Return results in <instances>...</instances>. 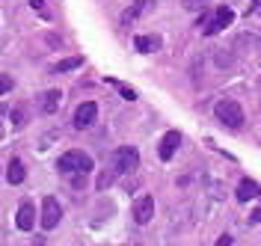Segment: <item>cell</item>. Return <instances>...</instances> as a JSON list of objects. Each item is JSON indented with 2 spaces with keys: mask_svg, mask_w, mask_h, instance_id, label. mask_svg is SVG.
Listing matches in <instances>:
<instances>
[{
  "mask_svg": "<svg viewBox=\"0 0 261 246\" xmlns=\"http://www.w3.org/2000/svg\"><path fill=\"white\" fill-rule=\"evenodd\" d=\"M57 166H60V172H63V175L92 172V157H89L86 151H65V154H60Z\"/></svg>",
  "mask_w": 261,
  "mask_h": 246,
  "instance_id": "obj_1",
  "label": "cell"
},
{
  "mask_svg": "<svg viewBox=\"0 0 261 246\" xmlns=\"http://www.w3.org/2000/svg\"><path fill=\"white\" fill-rule=\"evenodd\" d=\"M214 116L220 119V125H226V128H241L244 125V107L238 104V101H217V107H214Z\"/></svg>",
  "mask_w": 261,
  "mask_h": 246,
  "instance_id": "obj_2",
  "label": "cell"
},
{
  "mask_svg": "<svg viewBox=\"0 0 261 246\" xmlns=\"http://www.w3.org/2000/svg\"><path fill=\"white\" fill-rule=\"evenodd\" d=\"M140 163V151L134 146H122L113 151V157H110V166H113L116 175H122V172H130L134 166Z\"/></svg>",
  "mask_w": 261,
  "mask_h": 246,
  "instance_id": "obj_3",
  "label": "cell"
},
{
  "mask_svg": "<svg viewBox=\"0 0 261 246\" xmlns=\"http://www.w3.org/2000/svg\"><path fill=\"white\" fill-rule=\"evenodd\" d=\"M231 21H234V12L228 6H217V12H211L208 24H202L199 30H202V36H214V33H220V30H226Z\"/></svg>",
  "mask_w": 261,
  "mask_h": 246,
  "instance_id": "obj_4",
  "label": "cell"
},
{
  "mask_svg": "<svg viewBox=\"0 0 261 246\" xmlns=\"http://www.w3.org/2000/svg\"><path fill=\"white\" fill-rule=\"evenodd\" d=\"M60 216H63V208H60V202L54 196H45L42 199V216H39V223H42V229L50 231L60 226Z\"/></svg>",
  "mask_w": 261,
  "mask_h": 246,
  "instance_id": "obj_5",
  "label": "cell"
},
{
  "mask_svg": "<svg viewBox=\"0 0 261 246\" xmlns=\"http://www.w3.org/2000/svg\"><path fill=\"white\" fill-rule=\"evenodd\" d=\"M98 119V104L95 101H83L81 107L74 110V128L77 131H86V128H92Z\"/></svg>",
  "mask_w": 261,
  "mask_h": 246,
  "instance_id": "obj_6",
  "label": "cell"
},
{
  "mask_svg": "<svg viewBox=\"0 0 261 246\" xmlns=\"http://www.w3.org/2000/svg\"><path fill=\"white\" fill-rule=\"evenodd\" d=\"M130 213H134V223H137V226L151 223V216H154V199H151V196H140L137 202H134Z\"/></svg>",
  "mask_w": 261,
  "mask_h": 246,
  "instance_id": "obj_7",
  "label": "cell"
},
{
  "mask_svg": "<svg viewBox=\"0 0 261 246\" xmlns=\"http://www.w3.org/2000/svg\"><path fill=\"white\" fill-rule=\"evenodd\" d=\"M15 226L21 231H30L36 226V208H33V202H21V208L15 213Z\"/></svg>",
  "mask_w": 261,
  "mask_h": 246,
  "instance_id": "obj_8",
  "label": "cell"
},
{
  "mask_svg": "<svg viewBox=\"0 0 261 246\" xmlns=\"http://www.w3.org/2000/svg\"><path fill=\"white\" fill-rule=\"evenodd\" d=\"M181 143V133L178 131H169V133H163V140H161V148H158V154H161V160H172V154H175V148H178Z\"/></svg>",
  "mask_w": 261,
  "mask_h": 246,
  "instance_id": "obj_9",
  "label": "cell"
},
{
  "mask_svg": "<svg viewBox=\"0 0 261 246\" xmlns=\"http://www.w3.org/2000/svg\"><path fill=\"white\" fill-rule=\"evenodd\" d=\"M148 9H151V0H134L128 9L122 12V24H125V27H128V24H134V21L143 15V12H148Z\"/></svg>",
  "mask_w": 261,
  "mask_h": 246,
  "instance_id": "obj_10",
  "label": "cell"
},
{
  "mask_svg": "<svg viewBox=\"0 0 261 246\" xmlns=\"http://www.w3.org/2000/svg\"><path fill=\"white\" fill-rule=\"evenodd\" d=\"M60 101H63V92H60V89H48V92L42 95V104H39V110H42L45 116L57 113V110H60Z\"/></svg>",
  "mask_w": 261,
  "mask_h": 246,
  "instance_id": "obj_11",
  "label": "cell"
},
{
  "mask_svg": "<svg viewBox=\"0 0 261 246\" xmlns=\"http://www.w3.org/2000/svg\"><path fill=\"white\" fill-rule=\"evenodd\" d=\"M134 48L140 50V53H154V50L161 48V36H137Z\"/></svg>",
  "mask_w": 261,
  "mask_h": 246,
  "instance_id": "obj_12",
  "label": "cell"
},
{
  "mask_svg": "<svg viewBox=\"0 0 261 246\" xmlns=\"http://www.w3.org/2000/svg\"><path fill=\"white\" fill-rule=\"evenodd\" d=\"M24 178H27V169H24V163H21L18 157H12V160H9V166H6V181H9V184H21Z\"/></svg>",
  "mask_w": 261,
  "mask_h": 246,
  "instance_id": "obj_13",
  "label": "cell"
},
{
  "mask_svg": "<svg viewBox=\"0 0 261 246\" xmlns=\"http://www.w3.org/2000/svg\"><path fill=\"white\" fill-rule=\"evenodd\" d=\"M255 196H261V187L255 184V181L244 178L241 184H238V199H241V202H249V199H255Z\"/></svg>",
  "mask_w": 261,
  "mask_h": 246,
  "instance_id": "obj_14",
  "label": "cell"
},
{
  "mask_svg": "<svg viewBox=\"0 0 261 246\" xmlns=\"http://www.w3.org/2000/svg\"><path fill=\"white\" fill-rule=\"evenodd\" d=\"M107 86H113V89H116V92H119V95H122V98H125V101H137V92L130 89L128 83L116 80V77H107Z\"/></svg>",
  "mask_w": 261,
  "mask_h": 246,
  "instance_id": "obj_15",
  "label": "cell"
},
{
  "mask_svg": "<svg viewBox=\"0 0 261 246\" xmlns=\"http://www.w3.org/2000/svg\"><path fill=\"white\" fill-rule=\"evenodd\" d=\"M81 66H83V57H68V60H60L50 71L54 74H63V71H71V68H81Z\"/></svg>",
  "mask_w": 261,
  "mask_h": 246,
  "instance_id": "obj_16",
  "label": "cell"
},
{
  "mask_svg": "<svg viewBox=\"0 0 261 246\" xmlns=\"http://www.w3.org/2000/svg\"><path fill=\"white\" fill-rule=\"evenodd\" d=\"M181 6H184V9H190V12H199V9H205V6H208V0H181Z\"/></svg>",
  "mask_w": 261,
  "mask_h": 246,
  "instance_id": "obj_17",
  "label": "cell"
},
{
  "mask_svg": "<svg viewBox=\"0 0 261 246\" xmlns=\"http://www.w3.org/2000/svg\"><path fill=\"white\" fill-rule=\"evenodd\" d=\"M30 6H33V9H36V12H39V15H42V18H45V21H48V18H50L48 6H45V0H30Z\"/></svg>",
  "mask_w": 261,
  "mask_h": 246,
  "instance_id": "obj_18",
  "label": "cell"
},
{
  "mask_svg": "<svg viewBox=\"0 0 261 246\" xmlns=\"http://www.w3.org/2000/svg\"><path fill=\"white\" fill-rule=\"evenodd\" d=\"M113 175L116 172H104V175H98V190H107V187L113 184Z\"/></svg>",
  "mask_w": 261,
  "mask_h": 246,
  "instance_id": "obj_19",
  "label": "cell"
},
{
  "mask_svg": "<svg viewBox=\"0 0 261 246\" xmlns=\"http://www.w3.org/2000/svg\"><path fill=\"white\" fill-rule=\"evenodd\" d=\"M6 92H12V77L0 74V95H6Z\"/></svg>",
  "mask_w": 261,
  "mask_h": 246,
  "instance_id": "obj_20",
  "label": "cell"
},
{
  "mask_svg": "<svg viewBox=\"0 0 261 246\" xmlns=\"http://www.w3.org/2000/svg\"><path fill=\"white\" fill-rule=\"evenodd\" d=\"M12 125H15V128L24 125V110H12Z\"/></svg>",
  "mask_w": 261,
  "mask_h": 246,
  "instance_id": "obj_21",
  "label": "cell"
},
{
  "mask_svg": "<svg viewBox=\"0 0 261 246\" xmlns=\"http://www.w3.org/2000/svg\"><path fill=\"white\" fill-rule=\"evenodd\" d=\"M217 246H231V234H223V237L217 240Z\"/></svg>",
  "mask_w": 261,
  "mask_h": 246,
  "instance_id": "obj_22",
  "label": "cell"
},
{
  "mask_svg": "<svg viewBox=\"0 0 261 246\" xmlns=\"http://www.w3.org/2000/svg\"><path fill=\"white\" fill-rule=\"evenodd\" d=\"M249 223H261V208H255V211H252V216H249Z\"/></svg>",
  "mask_w": 261,
  "mask_h": 246,
  "instance_id": "obj_23",
  "label": "cell"
}]
</instances>
